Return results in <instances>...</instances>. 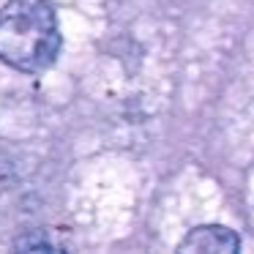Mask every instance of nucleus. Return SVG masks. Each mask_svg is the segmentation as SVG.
I'll return each mask as SVG.
<instances>
[{
    "instance_id": "nucleus-2",
    "label": "nucleus",
    "mask_w": 254,
    "mask_h": 254,
    "mask_svg": "<svg viewBox=\"0 0 254 254\" xmlns=\"http://www.w3.org/2000/svg\"><path fill=\"white\" fill-rule=\"evenodd\" d=\"M181 252H202V254H224V252H238L241 241L232 230L219 224H205L191 230L186 238L181 241Z\"/></svg>"
},
{
    "instance_id": "nucleus-1",
    "label": "nucleus",
    "mask_w": 254,
    "mask_h": 254,
    "mask_svg": "<svg viewBox=\"0 0 254 254\" xmlns=\"http://www.w3.org/2000/svg\"><path fill=\"white\" fill-rule=\"evenodd\" d=\"M61 52V28L47 0H8L0 8V61L17 71H41Z\"/></svg>"
}]
</instances>
